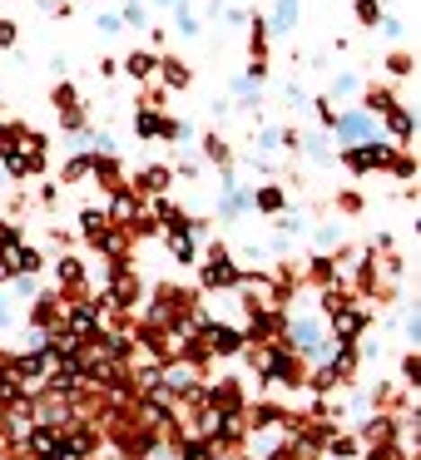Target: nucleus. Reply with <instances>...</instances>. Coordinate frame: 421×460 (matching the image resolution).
I'll list each match as a JSON object with an SVG mask.
<instances>
[{
    "label": "nucleus",
    "mask_w": 421,
    "mask_h": 460,
    "mask_svg": "<svg viewBox=\"0 0 421 460\" xmlns=\"http://www.w3.org/2000/svg\"><path fill=\"white\" fill-rule=\"evenodd\" d=\"M248 351V367L258 371L263 386H302V376H308V367H302L298 357H292L288 347H278V341H263V347H243Z\"/></svg>",
    "instance_id": "f257e3e1"
},
{
    "label": "nucleus",
    "mask_w": 421,
    "mask_h": 460,
    "mask_svg": "<svg viewBox=\"0 0 421 460\" xmlns=\"http://www.w3.org/2000/svg\"><path fill=\"white\" fill-rule=\"evenodd\" d=\"M104 322H110V312L100 307V297H65V317H60V332L65 337H75L80 347H90L94 337L104 332Z\"/></svg>",
    "instance_id": "f03ea898"
},
{
    "label": "nucleus",
    "mask_w": 421,
    "mask_h": 460,
    "mask_svg": "<svg viewBox=\"0 0 421 460\" xmlns=\"http://www.w3.org/2000/svg\"><path fill=\"white\" fill-rule=\"evenodd\" d=\"M243 278V268L233 262V252L223 248V243H209L203 248V262H199V288L203 292H233Z\"/></svg>",
    "instance_id": "7ed1b4c3"
},
{
    "label": "nucleus",
    "mask_w": 421,
    "mask_h": 460,
    "mask_svg": "<svg viewBox=\"0 0 421 460\" xmlns=\"http://www.w3.org/2000/svg\"><path fill=\"white\" fill-rule=\"evenodd\" d=\"M367 322H372L367 297H347V302H342V307L327 317V337H332V347H357L362 332H367Z\"/></svg>",
    "instance_id": "20e7f679"
},
{
    "label": "nucleus",
    "mask_w": 421,
    "mask_h": 460,
    "mask_svg": "<svg viewBox=\"0 0 421 460\" xmlns=\"http://www.w3.org/2000/svg\"><path fill=\"white\" fill-rule=\"evenodd\" d=\"M199 347H203V357L209 361H223V357H243V347H248V341H243V332L233 327V322H203L199 327Z\"/></svg>",
    "instance_id": "39448f33"
},
{
    "label": "nucleus",
    "mask_w": 421,
    "mask_h": 460,
    "mask_svg": "<svg viewBox=\"0 0 421 460\" xmlns=\"http://www.w3.org/2000/svg\"><path fill=\"white\" fill-rule=\"evenodd\" d=\"M391 154H397V144H381V139H367V144H352V149H342L337 159L347 164V173H372V169H387Z\"/></svg>",
    "instance_id": "423d86ee"
},
{
    "label": "nucleus",
    "mask_w": 421,
    "mask_h": 460,
    "mask_svg": "<svg viewBox=\"0 0 421 460\" xmlns=\"http://www.w3.org/2000/svg\"><path fill=\"white\" fill-rule=\"evenodd\" d=\"M332 134H337L342 149H352V144L377 139V119H372L367 110H337V124H332Z\"/></svg>",
    "instance_id": "0eeeda50"
},
{
    "label": "nucleus",
    "mask_w": 421,
    "mask_h": 460,
    "mask_svg": "<svg viewBox=\"0 0 421 460\" xmlns=\"http://www.w3.org/2000/svg\"><path fill=\"white\" fill-rule=\"evenodd\" d=\"M55 292H60V297H90V262L65 252V258L55 262Z\"/></svg>",
    "instance_id": "6e6552de"
},
{
    "label": "nucleus",
    "mask_w": 421,
    "mask_h": 460,
    "mask_svg": "<svg viewBox=\"0 0 421 460\" xmlns=\"http://www.w3.org/2000/svg\"><path fill=\"white\" fill-rule=\"evenodd\" d=\"M139 213H144V199H139L134 189H110V203H104V218H110V228H130Z\"/></svg>",
    "instance_id": "1a4fd4ad"
},
{
    "label": "nucleus",
    "mask_w": 421,
    "mask_h": 460,
    "mask_svg": "<svg viewBox=\"0 0 421 460\" xmlns=\"http://www.w3.org/2000/svg\"><path fill=\"white\" fill-rule=\"evenodd\" d=\"M65 317V297L60 292H35L31 297V332H55Z\"/></svg>",
    "instance_id": "9d476101"
},
{
    "label": "nucleus",
    "mask_w": 421,
    "mask_h": 460,
    "mask_svg": "<svg viewBox=\"0 0 421 460\" xmlns=\"http://www.w3.org/2000/svg\"><path fill=\"white\" fill-rule=\"evenodd\" d=\"M243 341L248 347H263V341H278L282 337V317L278 312H248V322H243Z\"/></svg>",
    "instance_id": "9b49d317"
},
{
    "label": "nucleus",
    "mask_w": 421,
    "mask_h": 460,
    "mask_svg": "<svg viewBox=\"0 0 421 460\" xmlns=\"http://www.w3.org/2000/svg\"><path fill=\"white\" fill-rule=\"evenodd\" d=\"M169 183H174V169L169 164H149V169H139L130 179V189L139 193V199H159V193H169Z\"/></svg>",
    "instance_id": "f8f14e48"
},
{
    "label": "nucleus",
    "mask_w": 421,
    "mask_h": 460,
    "mask_svg": "<svg viewBox=\"0 0 421 460\" xmlns=\"http://www.w3.org/2000/svg\"><path fill=\"white\" fill-rule=\"evenodd\" d=\"M248 208L253 213H273V218H278V213H288V193H282L278 183H253V189H248Z\"/></svg>",
    "instance_id": "ddd939ff"
},
{
    "label": "nucleus",
    "mask_w": 421,
    "mask_h": 460,
    "mask_svg": "<svg viewBox=\"0 0 421 460\" xmlns=\"http://www.w3.org/2000/svg\"><path fill=\"white\" fill-rule=\"evenodd\" d=\"M90 183H104V189H130L120 159L114 154H90Z\"/></svg>",
    "instance_id": "4468645a"
},
{
    "label": "nucleus",
    "mask_w": 421,
    "mask_h": 460,
    "mask_svg": "<svg viewBox=\"0 0 421 460\" xmlns=\"http://www.w3.org/2000/svg\"><path fill=\"white\" fill-rule=\"evenodd\" d=\"M154 80H164V90H189V84H193V70L179 60V55H159V70H154Z\"/></svg>",
    "instance_id": "2eb2a0df"
},
{
    "label": "nucleus",
    "mask_w": 421,
    "mask_h": 460,
    "mask_svg": "<svg viewBox=\"0 0 421 460\" xmlns=\"http://www.w3.org/2000/svg\"><path fill=\"white\" fill-rule=\"evenodd\" d=\"M5 262H11V278H35V272L45 268L40 248H31V243H21V248L5 252Z\"/></svg>",
    "instance_id": "dca6fc26"
},
{
    "label": "nucleus",
    "mask_w": 421,
    "mask_h": 460,
    "mask_svg": "<svg viewBox=\"0 0 421 460\" xmlns=\"http://www.w3.org/2000/svg\"><path fill=\"white\" fill-rule=\"evenodd\" d=\"M164 248H169V258L179 262V268H199V243L189 238V233H164Z\"/></svg>",
    "instance_id": "f3484780"
},
{
    "label": "nucleus",
    "mask_w": 421,
    "mask_h": 460,
    "mask_svg": "<svg viewBox=\"0 0 421 460\" xmlns=\"http://www.w3.org/2000/svg\"><path fill=\"white\" fill-rule=\"evenodd\" d=\"M381 119H387V129H391V139H397V149H407L411 134H417V114H411L407 104H397V110H387Z\"/></svg>",
    "instance_id": "a211bd4d"
},
{
    "label": "nucleus",
    "mask_w": 421,
    "mask_h": 460,
    "mask_svg": "<svg viewBox=\"0 0 421 460\" xmlns=\"http://www.w3.org/2000/svg\"><path fill=\"white\" fill-rule=\"evenodd\" d=\"M120 65H124V75H130V80L149 84V80H154V70H159V55H154V50H130Z\"/></svg>",
    "instance_id": "6ab92c4d"
},
{
    "label": "nucleus",
    "mask_w": 421,
    "mask_h": 460,
    "mask_svg": "<svg viewBox=\"0 0 421 460\" xmlns=\"http://www.w3.org/2000/svg\"><path fill=\"white\" fill-rule=\"evenodd\" d=\"M159 129H164V110L139 104V110H134V134H139V144H159Z\"/></svg>",
    "instance_id": "aec40b11"
},
{
    "label": "nucleus",
    "mask_w": 421,
    "mask_h": 460,
    "mask_svg": "<svg viewBox=\"0 0 421 460\" xmlns=\"http://www.w3.org/2000/svg\"><path fill=\"white\" fill-rule=\"evenodd\" d=\"M327 367H332V376H337V381H352V376H357V367H362V351L357 347H332L327 351Z\"/></svg>",
    "instance_id": "412c9836"
},
{
    "label": "nucleus",
    "mask_w": 421,
    "mask_h": 460,
    "mask_svg": "<svg viewBox=\"0 0 421 460\" xmlns=\"http://www.w3.org/2000/svg\"><path fill=\"white\" fill-rule=\"evenodd\" d=\"M298 0H278V11H273V21H268V35H288L292 25H298Z\"/></svg>",
    "instance_id": "4be33fe9"
},
{
    "label": "nucleus",
    "mask_w": 421,
    "mask_h": 460,
    "mask_svg": "<svg viewBox=\"0 0 421 460\" xmlns=\"http://www.w3.org/2000/svg\"><path fill=\"white\" fill-rule=\"evenodd\" d=\"M104 228H110V218H104V208H80V238H85V243H94Z\"/></svg>",
    "instance_id": "5701e85b"
},
{
    "label": "nucleus",
    "mask_w": 421,
    "mask_h": 460,
    "mask_svg": "<svg viewBox=\"0 0 421 460\" xmlns=\"http://www.w3.org/2000/svg\"><path fill=\"white\" fill-rule=\"evenodd\" d=\"M397 94H391V90H367V104H357V110H367L372 114V119H381V114H387V110H397Z\"/></svg>",
    "instance_id": "b1692460"
},
{
    "label": "nucleus",
    "mask_w": 421,
    "mask_h": 460,
    "mask_svg": "<svg viewBox=\"0 0 421 460\" xmlns=\"http://www.w3.org/2000/svg\"><path fill=\"white\" fill-rule=\"evenodd\" d=\"M189 139H193V124H189V119H169V114H164L159 144H189Z\"/></svg>",
    "instance_id": "393cba45"
},
{
    "label": "nucleus",
    "mask_w": 421,
    "mask_h": 460,
    "mask_svg": "<svg viewBox=\"0 0 421 460\" xmlns=\"http://www.w3.org/2000/svg\"><path fill=\"white\" fill-rule=\"evenodd\" d=\"M203 159H209V164H219V169H228V164H233V154H228V144H223L219 134H203Z\"/></svg>",
    "instance_id": "a878e982"
},
{
    "label": "nucleus",
    "mask_w": 421,
    "mask_h": 460,
    "mask_svg": "<svg viewBox=\"0 0 421 460\" xmlns=\"http://www.w3.org/2000/svg\"><path fill=\"white\" fill-rule=\"evenodd\" d=\"M50 104H55V114H65V110H80V90H75L70 80H60V84H55V94H50Z\"/></svg>",
    "instance_id": "bb28decb"
},
{
    "label": "nucleus",
    "mask_w": 421,
    "mask_h": 460,
    "mask_svg": "<svg viewBox=\"0 0 421 460\" xmlns=\"http://www.w3.org/2000/svg\"><path fill=\"white\" fill-rule=\"evenodd\" d=\"M120 15V25L130 31V25H149V5L144 0H124V11H114Z\"/></svg>",
    "instance_id": "cd10ccee"
},
{
    "label": "nucleus",
    "mask_w": 421,
    "mask_h": 460,
    "mask_svg": "<svg viewBox=\"0 0 421 460\" xmlns=\"http://www.w3.org/2000/svg\"><path fill=\"white\" fill-rule=\"evenodd\" d=\"M248 50H253V60L268 65V21H253V31H248Z\"/></svg>",
    "instance_id": "c85d7f7f"
},
{
    "label": "nucleus",
    "mask_w": 421,
    "mask_h": 460,
    "mask_svg": "<svg viewBox=\"0 0 421 460\" xmlns=\"http://www.w3.org/2000/svg\"><path fill=\"white\" fill-rule=\"evenodd\" d=\"M25 243V223H11V218H0V252H11Z\"/></svg>",
    "instance_id": "c756f323"
},
{
    "label": "nucleus",
    "mask_w": 421,
    "mask_h": 460,
    "mask_svg": "<svg viewBox=\"0 0 421 460\" xmlns=\"http://www.w3.org/2000/svg\"><path fill=\"white\" fill-rule=\"evenodd\" d=\"M21 322V302L11 297V288H0V327H15Z\"/></svg>",
    "instance_id": "7c9ffc66"
},
{
    "label": "nucleus",
    "mask_w": 421,
    "mask_h": 460,
    "mask_svg": "<svg viewBox=\"0 0 421 460\" xmlns=\"http://www.w3.org/2000/svg\"><path fill=\"white\" fill-rule=\"evenodd\" d=\"M174 25H179V35H184V40H193V35H199V21H193V11L184 5V0L174 5Z\"/></svg>",
    "instance_id": "2f4dec72"
},
{
    "label": "nucleus",
    "mask_w": 421,
    "mask_h": 460,
    "mask_svg": "<svg viewBox=\"0 0 421 460\" xmlns=\"http://www.w3.org/2000/svg\"><path fill=\"white\" fill-rule=\"evenodd\" d=\"M417 381H421V357H417V351H407V357H401V386L417 391Z\"/></svg>",
    "instance_id": "473e14b6"
},
{
    "label": "nucleus",
    "mask_w": 421,
    "mask_h": 460,
    "mask_svg": "<svg viewBox=\"0 0 421 460\" xmlns=\"http://www.w3.org/2000/svg\"><path fill=\"white\" fill-rule=\"evenodd\" d=\"M85 179H90V154H75L65 164V183H85Z\"/></svg>",
    "instance_id": "72a5a7b5"
},
{
    "label": "nucleus",
    "mask_w": 421,
    "mask_h": 460,
    "mask_svg": "<svg viewBox=\"0 0 421 460\" xmlns=\"http://www.w3.org/2000/svg\"><path fill=\"white\" fill-rule=\"evenodd\" d=\"M387 169L397 173V179H417V159H411L407 149H397V154H391V164H387Z\"/></svg>",
    "instance_id": "f704fd0d"
},
{
    "label": "nucleus",
    "mask_w": 421,
    "mask_h": 460,
    "mask_svg": "<svg viewBox=\"0 0 421 460\" xmlns=\"http://www.w3.org/2000/svg\"><path fill=\"white\" fill-rule=\"evenodd\" d=\"M357 21L367 25V31H377V25H381V5H377V0H357Z\"/></svg>",
    "instance_id": "c9c22d12"
},
{
    "label": "nucleus",
    "mask_w": 421,
    "mask_h": 460,
    "mask_svg": "<svg viewBox=\"0 0 421 460\" xmlns=\"http://www.w3.org/2000/svg\"><path fill=\"white\" fill-rule=\"evenodd\" d=\"M332 94H337V100H352V94H362V80L357 75H337V80H332Z\"/></svg>",
    "instance_id": "e433bc0d"
},
{
    "label": "nucleus",
    "mask_w": 421,
    "mask_h": 460,
    "mask_svg": "<svg viewBox=\"0 0 421 460\" xmlns=\"http://www.w3.org/2000/svg\"><path fill=\"white\" fill-rule=\"evenodd\" d=\"M21 45V25L15 21H0V50H15Z\"/></svg>",
    "instance_id": "4c0bfd02"
},
{
    "label": "nucleus",
    "mask_w": 421,
    "mask_h": 460,
    "mask_svg": "<svg viewBox=\"0 0 421 460\" xmlns=\"http://www.w3.org/2000/svg\"><path fill=\"white\" fill-rule=\"evenodd\" d=\"M278 144H282V129H273V124H268V129L258 134V154H263V159H268V154L278 149Z\"/></svg>",
    "instance_id": "58836bf2"
},
{
    "label": "nucleus",
    "mask_w": 421,
    "mask_h": 460,
    "mask_svg": "<svg viewBox=\"0 0 421 460\" xmlns=\"http://www.w3.org/2000/svg\"><path fill=\"white\" fill-rule=\"evenodd\" d=\"M387 70H391V75H411V55H407V50H391V55H387Z\"/></svg>",
    "instance_id": "ea45409f"
},
{
    "label": "nucleus",
    "mask_w": 421,
    "mask_h": 460,
    "mask_svg": "<svg viewBox=\"0 0 421 460\" xmlns=\"http://www.w3.org/2000/svg\"><path fill=\"white\" fill-rule=\"evenodd\" d=\"M318 104V119H322V129H332V124H337V104L332 100H312Z\"/></svg>",
    "instance_id": "a19ab883"
},
{
    "label": "nucleus",
    "mask_w": 421,
    "mask_h": 460,
    "mask_svg": "<svg viewBox=\"0 0 421 460\" xmlns=\"http://www.w3.org/2000/svg\"><path fill=\"white\" fill-rule=\"evenodd\" d=\"M337 208H342V213H362V193H352V189L337 193Z\"/></svg>",
    "instance_id": "79ce46f5"
},
{
    "label": "nucleus",
    "mask_w": 421,
    "mask_h": 460,
    "mask_svg": "<svg viewBox=\"0 0 421 460\" xmlns=\"http://www.w3.org/2000/svg\"><path fill=\"white\" fill-rule=\"evenodd\" d=\"M318 243H322V248H342V228H332V223H327V228L318 233Z\"/></svg>",
    "instance_id": "37998d69"
},
{
    "label": "nucleus",
    "mask_w": 421,
    "mask_h": 460,
    "mask_svg": "<svg viewBox=\"0 0 421 460\" xmlns=\"http://www.w3.org/2000/svg\"><path fill=\"white\" fill-rule=\"evenodd\" d=\"M401 31H407L401 21H387V15H381V35H387V40H401Z\"/></svg>",
    "instance_id": "c03bdc74"
},
{
    "label": "nucleus",
    "mask_w": 421,
    "mask_h": 460,
    "mask_svg": "<svg viewBox=\"0 0 421 460\" xmlns=\"http://www.w3.org/2000/svg\"><path fill=\"white\" fill-rule=\"evenodd\" d=\"M100 31H104V35H120V31H124L120 15H114V11H110V15H100Z\"/></svg>",
    "instance_id": "a18cd8bd"
},
{
    "label": "nucleus",
    "mask_w": 421,
    "mask_h": 460,
    "mask_svg": "<svg viewBox=\"0 0 421 460\" xmlns=\"http://www.w3.org/2000/svg\"><path fill=\"white\" fill-rule=\"evenodd\" d=\"M11 282V262H5V252H0V288Z\"/></svg>",
    "instance_id": "49530a36"
},
{
    "label": "nucleus",
    "mask_w": 421,
    "mask_h": 460,
    "mask_svg": "<svg viewBox=\"0 0 421 460\" xmlns=\"http://www.w3.org/2000/svg\"><path fill=\"white\" fill-rule=\"evenodd\" d=\"M40 5H60V11H65V5H70V0H40Z\"/></svg>",
    "instance_id": "de8ad7c7"
},
{
    "label": "nucleus",
    "mask_w": 421,
    "mask_h": 460,
    "mask_svg": "<svg viewBox=\"0 0 421 460\" xmlns=\"http://www.w3.org/2000/svg\"><path fill=\"white\" fill-rule=\"evenodd\" d=\"M0 134H5V119H0Z\"/></svg>",
    "instance_id": "09e8293b"
},
{
    "label": "nucleus",
    "mask_w": 421,
    "mask_h": 460,
    "mask_svg": "<svg viewBox=\"0 0 421 460\" xmlns=\"http://www.w3.org/2000/svg\"><path fill=\"white\" fill-rule=\"evenodd\" d=\"M243 460H258V456H243Z\"/></svg>",
    "instance_id": "8fccbe9b"
},
{
    "label": "nucleus",
    "mask_w": 421,
    "mask_h": 460,
    "mask_svg": "<svg viewBox=\"0 0 421 460\" xmlns=\"http://www.w3.org/2000/svg\"><path fill=\"white\" fill-rule=\"evenodd\" d=\"M0 179H5V173H0Z\"/></svg>",
    "instance_id": "3c124183"
}]
</instances>
